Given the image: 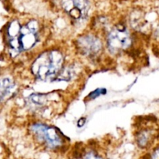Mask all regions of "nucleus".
<instances>
[{
  "label": "nucleus",
  "instance_id": "f257e3e1",
  "mask_svg": "<svg viewBox=\"0 0 159 159\" xmlns=\"http://www.w3.org/2000/svg\"><path fill=\"white\" fill-rule=\"evenodd\" d=\"M38 23L35 20H32L23 26L16 20L12 21L6 30L9 49L19 53L32 48L38 39Z\"/></svg>",
  "mask_w": 159,
  "mask_h": 159
},
{
  "label": "nucleus",
  "instance_id": "39448f33",
  "mask_svg": "<svg viewBox=\"0 0 159 159\" xmlns=\"http://www.w3.org/2000/svg\"><path fill=\"white\" fill-rule=\"evenodd\" d=\"M61 6L64 10L76 20L85 18L89 9L87 0H62Z\"/></svg>",
  "mask_w": 159,
  "mask_h": 159
},
{
  "label": "nucleus",
  "instance_id": "20e7f679",
  "mask_svg": "<svg viewBox=\"0 0 159 159\" xmlns=\"http://www.w3.org/2000/svg\"><path fill=\"white\" fill-rule=\"evenodd\" d=\"M109 50L113 54H118L130 48L131 37L128 31L124 27H116L112 30L107 37Z\"/></svg>",
  "mask_w": 159,
  "mask_h": 159
},
{
  "label": "nucleus",
  "instance_id": "423d86ee",
  "mask_svg": "<svg viewBox=\"0 0 159 159\" xmlns=\"http://www.w3.org/2000/svg\"><path fill=\"white\" fill-rule=\"evenodd\" d=\"M79 52L87 57H96L102 49V43L99 38L92 35L80 37L77 40Z\"/></svg>",
  "mask_w": 159,
  "mask_h": 159
},
{
  "label": "nucleus",
  "instance_id": "1a4fd4ad",
  "mask_svg": "<svg viewBox=\"0 0 159 159\" xmlns=\"http://www.w3.org/2000/svg\"><path fill=\"white\" fill-rule=\"evenodd\" d=\"M158 35L159 36V29L158 30Z\"/></svg>",
  "mask_w": 159,
  "mask_h": 159
},
{
  "label": "nucleus",
  "instance_id": "6e6552de",
  "mask_svg": "<svg viewBox=\"0 0 159 159\" xmlns=\"http://www.w3.org/2000/svg\"><path fill=\"white\" fill-rule=\"evenodd\" d=\"M73 159H102L96 153H95L93 151L89 152H85L81 155H77Z\"/></svg>",
  "mask_w": 159,
  "mask_h": 159
},
{
  "label": "nucleus",
  "instance_id": "7ed1b4c3",
  "mask_svg": "<svg viewBox=\"0 0 159 159\" xmlns=\"http://www.w3.org/2000/svg\"><path fill=\"white\" fill-rule=\"evenodd\" d=\"M31 130L38 141L44 143L51 148H57L63 144V139L60 132L54 127L45 124H36L32 126Z\"/></svg>",
  "mask_w": 159,
  "mask_h": 159
},
{
  "label": "nucleus",
  "instance_id": "f03ea898",
  "mask_svg": "<svg viewBox=\"0 0 159 159\" xmlns=\"http://www.w3.org/2000/svg\"><path fill=\"white\" fill-rule=\"evenodd\" d=\"M63 63L64 57L60 51L56 50L46 51L34 61L32 71L40 80H52L58 76Z\"/></svg>",
  "mask_w": 159,
  "mask_h": 159
},
{
  "label": "nucleus",
  "instance_id": "0eeeda50",
  "mask_svg": "<svg viewBox=\"0 0 159 159\" xmlns=\"http://www.w3.org/2000/svg\"><path fill=\"white\" fill-rule=\"evenodd\" d=\"M16 84L9 77L0 79V103L6 102L13 96L16 91Z\"/></svg>",
  "mask_w": 159,
  "mask_h": 159
}]
</instances>
